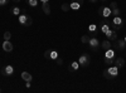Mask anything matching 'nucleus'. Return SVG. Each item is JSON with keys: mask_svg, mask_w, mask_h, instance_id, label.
I'll return each instance as SVG.
<instances>
[{"mask_svg": "<svg viewBox=\"0 0 126 93\" xmlns=\"http://www.w3.org/2000/svg\"><path fill=\"white\" fill-rule=\"evenodd\" d=\"M119 74H120V68L117 66H115V64L107 67L103 70V77L106 79H115V78L119 77Z\"/></svg>", "mask_w": 126, "mask_h": 93, "instance_id": "f257e3e1", "label": "nucleus"}, {"mask_svg": "<svg viewBox=\"0 0 126 93\" xmlns=\"http://www.w3.org/2000/svg\"><path fill=\"white\" fill-rule=\"evenodd\" d=\"M115 59H116V53H115L113 48H110L107 50H105V54H103V62L106 66H111L113 64Z\"/></svg>", "mask_w": 126, "mask_h": 93, "instance_id": "f03ea898", "label": "nucleus"}, {"mask_svg": "<svg viewBox=\"0 0 126 93\" xmlns=\"http://www.w3.org/2000/svg\"><path fill=\"white\" fill-rule=\"evenodd\" d=\"M18 22L22 24L23 27H30L32 24H33V18H32L30 15H28V14L22 13L18 16Z\"/></svg>", "mask_w": 126, "mask_h": 93, "instance_id": "7ed1b4c3", "label": "nucleus"}, {"mask_svg": "<svg viewBox=\"0 0 126 93\" xmlns=\"http://www.w3.org/2000/svg\"><path fill=\"white\" fill-rule=\"evenodd\" d=\"M98 15L103 19H109L112 15V9L110 8V5H102L98 9Z\"/></svg>", "mask_w": 126, "mask_h": 93, "instance_id": "20e7f679", "label": "nucleus"}, {"mask_svg": "<svg viewBox=\"0 0 126 93\" xmlns=\"http://www.w3.org/2000/svg\"><path fill=\"white\" fill-rule=\"evenodd\" d=\"M124 27V18L121 15H117V16H113L112 22H111V28H113L115 30H119Z\"/></svg>", "mask_w": 126, "mask_h": 93, "instance_id": "39448f33", "label": "nucleus"}, {"mask_svg": "<svg viewBox=\"0 0 126 93\" xmlns=\"http://www.w3.org/2000/svg\"><path fill=\"white\" fill-rule=\"evenodd\" d=\"M87 44H88V47H90L93 52H97V50L100 49V47H101V42H100L96 37H90Z\"/></svg>", "mask_w": 126, "mask_h": 93, "instance_id": "423d86ee", "label": "nucleus"}, {"mask_svg": "<svg viewBox=\"0 0 126 93\" xmlns=\"http://www.w3.org/2000/svg\"><path fill=\"white\" fill-rule=\"evenodd\" d=\"M44 58L49 59V60H57L59 58V53L56 50V49H48L44 52Z\"/></svg>", "mask_w": 126, "mask_h": 93, "instance_id": "0eeeda50", "label": "nucleus"}, {"mask_svg": "<svg viewBox=\"0 0 126 93\" xmlns=\"http://www.w3.org/2000/svg\"><path fill=\"white\" fill-rule=\"evenodd\" d=\"M78 63H79V66L83 67V68L88 67L90 63H91V57H90V54H82V55H79Z\"/></svg>", "mask_w": 126, "mask_h": 93, "instance_id": "6e6552de", "label": "nucleus"}, {"mask_svg": "<svg viewBox=\"0 0 126 93\" xmlns=\"http://www.w3.org/2000/svg\"><path fill=\"white\" fill-rule=\"evenodd\" d=\"M110 29H111V23L109 22L107 19H103L102 22L100 23V30H101V33L102 34H106Z\"/></svg>", "mask_w": 126, "mask_h": 93, "instance_id": "1a4fd4ad", "label": "nucleus"}, {"mask_svg": "<svg viewBox=\"0 0 126 93\" xmlns=\"http://www.w3.org/2000/svg\"><path fill=\"white\" fill-rule=\"evenodd\" d=\"M1 73L5 76V77H10L14 74V67L12 64H5L1 69Z\"/></svg>", "mask_w": 126, "mask_h": 93, "instance_id": "9d476101", "label": "nucleus"}, {"mask_svg": "<svg viewBox=\"0 0 126 93\" xmlns=\"http://www.w3.org/2000/svg\"><path fill=\"white\" fill-rule=\"evenodd\" d=\"M10 13H12L13 15H15V16H19L22 13H25V10H24V9H22L19 5H16V4H15V5H13L12 8H10Z\"/></svg>", "mask_w": 126, "mask_h": 93, "instance_id": "9b49d317", "label": "nucleus"}, {"mask_svg": "<svg viewBox=\"0 0 126 93\" xmlns=\"http://www.w3.org/2000/svg\"><path fill=\"white\" fill-rule=\"evenodd\" d=\"M13 49H14L13 43L10 42V40H4L3 42V50L6 52V53H10V52H13Z\"/></svg>", "mask_w": 126, "mask_h": 93, "instance_id": "f8f14e48", "label": "nucleus"}, {"mask_svg": "<svg viewBox=\"0 0 126 93\" xmlns=\"http://www.w3.org/2000/svg\"><path fill=\"white\" fill-rule=\"evenodd\" d=\"M105 35H106V38H107L109 40H111V42H113V40L117 39V33H116V30H115L113 28H111Z\"/></svg>", "mask_w": 126, "mask_h": 93, "instance_id": "ddd939ff", "label": "nucleus"}, {"mask_svg": "<svg viewBox=\"0 0 126 93\" xmlns=\"http://www.w3.org/2000/svg\"><path fill=\"white\" fill-rule=\"evenodd\" d=\"M69 8H71V10H73V12H78V10H81V8H82V4L78 3L77 0H72V1L69 3Z\"/></svg>", "mask_w": 126, "mask_h": 93, "instance_id": "4468645a", "label": "nucleus"}, {"mask_svg": "<svg viewBox=\"0 0 126 93\" xmlns=\"http://www.w3.org/2000/svg\"><path fill=\"white\" fill-rule=\"evenodd\" d=\"M79 67H81V66H79V63H78V60H77V62H76V60H73L72 63L68 66V72H71V73H75V72L78 70Z\"/></svg>", "mask_w": 126, "mask_h": 93, "instance_id": "2eb2a0df", "label": "nucleus"}, {"mask_svg": "<svg viewBox=\"0 0 126 93\" xmlns=\"http://www.w3.org/2000/svg\"><path fill=\"white\" fill-rule=\"evenodd\" d=\"M113 47H116L119 50H124V48L126 47V43H125L124 39H116V40H115Z\"/></svg>", "mask_w": 126, "mask_h": 93, "instance_id": "dca6fc26", "label": "nucleus"}, {"mask_svg": "<svg viewBox=\"0 0 126 93\" xmlns=\"http://www.w3.org/2000/svg\"><path fill=\"white\" fill-rule=\"evenodd\" d=\"M20 77H22V79L25 80V82H32V80H33V76H32L29 72H22Z\"/></svg>", "mask_w": 126, "mask_h": 93, "instance_id": "f3484780", "label": "nucleus"}, {"mask_svg": "<svg viewBox=\"0 0 126 93\" xmlns=\"http://www.w3.org/2000/svg\"><path fill=\"white\" fill-rule=\"evenodd\" d=\"M101 48L103 50H107L110 48H112V43H111V40H103V42H101Z\"/></svg>", "mask_w": 126, "mask_h": 93, "instance_id": "a211bd4d", "label": "nucleus"}, {"mask_svg": "<svg viewBox=\"0 0 126 93\" xmlns=\"http://www.w3.org/2000/svg\"><path fill=\"white\" fill-rule=\"evenodd\" d=\"M113 64H115V66H117L119 68H124V66H125V60H124V58H116V59H115V62H113Z\"/></svg>", "mask_w": 126, "mask_h": 93, "instance_id": "6ab92c4d", "label": "nucleus"}, {"mask_svg": "<svg viewBox=\"0 0 126 93\" xmlns=\"http://www.w3.org/2000/svg\"><path fill=\"white\" fill-rule=\"evenodd\" d=\"M97 30H98V27L96 24H90L88 25V33L90 34H96Z\"/></svg>", "mask_w": 126, "mask_h": 93, "instance_id": "aec40b11", "label": "nucleus"}, {"mask_svg": "<svg viewBox=\"0 0 126 93\" xmlns=\"http://www.w3.org/2000/svg\"><path fill=\"white\" fill-rule=\"evenodd\" d=\"M42 10H43V13L46 15H49L50 14V5H49V3L48 4H42Z\"/></svg>", "mask_w": 126, "mask_h": 93, "instance_id": "412c9836", "label": "nucleus"}, {"mask_svg": "<svg viewBox=\"0 0 126 93\" xmlns=\"http://www.w3.org/2000/svg\"><path fill=\"white\" fill-rule=\"evenodd\" d=\"M25 3L32 8H37L38 4H39V0H25Z\"/></svg>", "mask_w": 126, "mask_h": 93, "instance_id": "4be33fe9", "label": "nucleus"}, {"mask_svg": "<svg viewBox=\"0 0 126 93\" xmlns=\"http://www.w3.org/2000/svg\"><path fill=\"white\" fill-rule=\"evenodd\" d=\"M122 13H121V10L119 9V8H115V9H112V15L113 16H117V15H121Z\"/></svg>", "mask_w": 126, "mask_h": 93, "instance_id": "5701e85b", "label": "nucleus"}, {"mask_svg": "<svg viewBox=\"0 0 126 93\" xmlns=\"http://www.w3.org/2000/svg\"><path fill=\"white\" fill-rule=\"evenodd\" d=\"M88 39H90V35H82V37H81V42L85 43V44H87V43H88Z\"/></svg>", "mask_w": 126, "mask_h": 93, "instance_id": "b1692460", "label": "nucleus"}, {"mask_svg": "<svg viewBox=\"0 0 126 93\" xmlns=\"http://www.w3.org/2000/svg\"><path fill=\"white\" fill-rule=\"evenodd\" d=\"M61 9L63 10V12H69V10H71V8H69V3H68V4H63V5L61 6Z\"/></svg>", "mask_w": 126, "mask_h": 93, "instance_id": "393cba45", "label": "nucleus"}, {"mask_svg": "<svg viewBox=\"0 0 126 93\" xmlns=\"http://www.w3.org/2000/svg\"><path fill=\"white\" fill-rule=\"evenodd\" d=\"M10 39H12V33L6 30V32L4 33V40H10Z\"/></svg>", "mask_w": 126, "mask_h": 93, "instance_id": "a878e982", "label": "nucleus"}, {"mask_svg": "<svg viewBox=\"0 0 126 93\" xmlns=\"http://www.w3.org/2000/svg\"><path fill=\"white\" fill-rule=\"evenodd\" d=\"M6 4H9V0H0V6H4Z\"/></svg>", "mask_w": 126, "mask_h": 93, "instance_id": "bb28decb", "label": "nucleus"}, {"mask_svg": "<svg viewBox=\"0 0 126 93\" xmlns=\"http://www.w3.org/2000/svg\"><path fill=\"white\" fill-rule=\"evenodd\" d=\"M110 8H111V9L117 8V3H116V1H112V3H110Z\"/></svg>", "mask_w": 126, "mask_h": 93, "instance_id": "cd10ccee", "label": "nucleus"}, {"mask_svg": "<svg viewBox=\"0 0 126 93\" xmlns=\"http://www.w3.org/2000/svg\"><path fill=\"white\" fill-rule=\"evenodd\" d=\"M56 62H57V64H58V66H61V64H62V63H63V60H62V59H61V57H59V58H58V59H57V60H56Z\"/></svg>", "mask_w": 126, "mask_h": 93, "instance_id": "c85d7f7f", "label": "nucleus"}, {"mask_svg": "<svg viewBox=\"0 0 126 93\" xmlns=\"http://www.w3.org/2000/svg\"><path fill=\"white\" fill-rule=\"evenodd\" d=\"M39 1H40L42 4H48V3L50 1V0H39Z\"/></svg>", "mask_w": 126, "mask_h": 93, "instance_id": "c756f323", "label": "nucleus"}, {"mask_svg": "<svg viewBox=\"0 0 126 93\" xmlns=\"http://www.w3.org/2000/svg\"><path fill=\"white\" fill-rule=\"evenodd\" d=\"M25 87H27V88L30 87V82H25Z\"/></svg>", "mask_w": 126, "mask_h": 93, "instance_id": "7c9ffc66", "label": "nucleus"}, {"mask_svg": "<svg viewBox=\"0 0 126 93\" xmlns=\"http://www.w3.org/2000/svg\"><path fill=\"white\" fill-rule=\"evenodd\" d=\"M13 1H14V3H16V4H18V3H20V1H22V0H13Z\"/></svg>", "mask_w": 126, "mask_h": 93, "instance_id": "2f4dec72", "label": "nucleus"}, {"mask_svg": "<svg viewBox=\"0 0 126 93\" xmlns=\"http://www.w3.org/2000/svg\"><path fill=\"white\" fill-rule=\"evenodd\" d=\"M77 1H78V3H81V4L83 5V0H77Z\"/></svg>", "mask_w": 126, "mask_h": 93, "instance_id": "473e14b6", "label": "nucleus"}, {"mask_svg": "<svg viewBox=\"0 0 126 93\" xmlns=\"http://www.w3.org/2000/svg\"><path fill=\"white\" fill-rule=\"evenodd\" d=\"M91 3H96V1H98V0H90Z\"/></svg>", "mask_w": 126, "mask_h": 93, "instance_id": "72a5a7b5", "label": "nucleus"}, {"mask_svg": "<svg viewBox=\"0 0 126 93\" xmlns=\"http://www.w3.org/2000/svg\"><path fill=\"white\" fill-rule=\"evenodd\" d=\"M98 1H107V0H98Z\"/></svg>", "mask_w": 126, "mask_h": 93, "instance_id": "f704fd0d", "label": "nucleus"}, {"mask_svg": "<svg viewBox=\"0 0 126 93\" xmlns=\"http://www.w3.org/2000/svg\"><path fill=\"white\" fill-rule=\"evenodd\" d=\"M124 40H125V43H126V35H125V38H124Z\"/></svg>", "mask_w": 126, "mask_h": 93, "instance_id": "c9c22d12", "label": "nucleus"}, {"mask_svg": "<svg viewBox=\"0 0 126 93\" xmlns=\"http://www.w3.org/2000/svg\"><path fill=\"white\" fill-rule=\"evenodd\" d=\"M0 93H1V88H0Z\"/></svg>", "mask_w": 126, "mask_h": 93, "instance_id": "e433bc0d", "label": "nucleus"}]
</instances>
